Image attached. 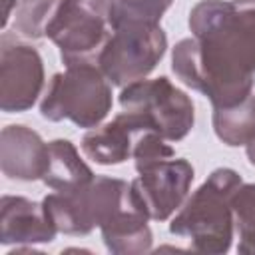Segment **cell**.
Returning <instances> with one entry per match:
<instances>
[{
    "instance_id": "obj_10",
    "label": "cell",
    "mask_w": 255,
    "mask_h": 255,
    "mask_svg": "<svg viewBox=\"0 0 255 255\" xmlns=\"http://www.w3.org/2000/svg\"><path fill=\"white\" fill-rule=\"evenodd\" d=\"M0 167L8 179H42L48 167V143L32 128L6 126L0 133Z\"/></svg>"
},
{
    "instance_id": "obj_8",
    "label": "cell",
    "mask_w": 255,
    "mask_h": 255,
    "mask_svg": "<svg viewBox=\"0 0 255 255\" xmlns=\"http://www.w3.org/2000/svg\"><path fill=\"white\" fill-rule=\"evenodd\" d=\"M44 88V62L40 52L22 42L16 32L0 38V108L6 114L30 110Z\"/></svg>"
},
{
    "instance_id": "obj_19",
    "label": "cell",
    "mask_w": 255,
    "mask_h": 255,
    "mask_svg": "<svg viewBox=\"0 0 255 255\" xmlns=\"http://www.w3.org/2000/svg\"><path fill=\"white\" fill-rule=\"evenodd\" d=\"M167 139H163L159 133L155 131H141L139 137L135 139L133 145V161H135V169H141L145 165H151L155 161L161 159H169L175 155L173 147L169 143H165Z\"/></svg>"
},
{
    "instance_id": "obj_13",
    "label": "cell",
    "mask_w": 255,
    "mask_h": 255,
    "mask_svg": "<svg viewBox=\"0 0 255 255\" xmlns=\"http://www.w3.org/2000/svg\"><path fill=\"white\" fill-rule=\"evenodd\" d=\"M149 217L143 207L137 203L133 191L129 201L108 221L100 227L102 239L108 251L116 255H139L151 249V229L147 225Z\"/></svg>"
},
{
    "instance_id": "obj_3",
    "label": "cell",
    "mask_w": 255,
    "mask_h": 255,
    "mask_svg": "<svg viewBox=\"0 0 255 255\" xmlns=\"http://www.w3.org/2000/svg\"><path fill=\"white\" fill-rule=\"evenodd\" d=\"M112 110V82L98 64H70L66 72L54 74L40 114L48 122L70 120L78 128H98Z\"/></svg>"
},
{
    "instance_id": "obj_21",
    "label": "cell",
    "mask_w": 255,
    "mask_h": 255,
    "mask_svg": "<svg viewBox=\"0 0 255 255\" xmlns=\"http://www.w3.org/2000/svg\"><path fill=\"white\" fill-rule=\"evenodd\" d=\"M4 2V18H2V26L8 24V16H10V6H16V0H2Z\"/></svg>"
},
{
    "instance_id": "obj_11",
    "label": "cell",
    "mask_w": 255,
    "mask_h": 255,
    "mask_svg": "<svg viewBox=\"0 0 255 255\" xmlns=\"http://www.w3.org/2000/svg\"><path fill=\"white\" fill-rule=\"evenodd\" d=\"M58 229L42 203L22 195H4L0 201V243L34 245L54 241Z\"/></svg>"
},
{
    "instance_id": "obj_5",
    "label": "cell",
    "mask_w": 255,
    "mask_h": 255,
    "mask_svg": "<svg viewBox=\"0 0 255 255\" xmlns=\"http://www.w3.org/2000/svg\"><path fill=\"white\" fill-rule=\"evenodd\" d=\"M131 197V183L120 177L96 175L88 185L72 193H50L42 205L58 229L66 235H88L108 223Z\"/></svg>"
},
{
    "instance_id": "obj_14",
    "label": "cell",
    "mask_w": 255,
    "mask_h": 255,
    "mask_svg": "<svg viewBox=\"0 0 255 255\" xmlns=\"http://www.w3.org/2000/svg\"><path fill=\"white\" fill-rule=\"evenodd\" d=\"M94 171L80 157L70 139H54L48 143V167L42 181L60 193H72L94 179Z\"/></svg>"
},
{
    "instance_id": "obj_1",
    "label": "cell",
    "mask_w": 255,
    "mask_h": 255,
    "mask_svg": "<svg viewBox=\"0 0 255 255\" xmlns=\"http://www.w3.org/2000/svg\"><path fill=\"white\" fill-rule=\"evenodd\" d=\"M187 24L193 36L173 46V74L213 108H231L253 94L255 6L201 0Z\"/></svg>"
},
{
    "instance_id": "obj_12",
    "label": "cell",
    "mask_w": 255,
    "mask_h": 255,
    "mask_svg": "<svg viewBox=\"0 0 255 255\" xmlns=\"http://www.w3.org/2000/svg\"><path fill=\"white\" fill-rule=\"evenodd\" d=\"M141 131L139 124L129 114L122 112L112 122L90 129L82 137V149L100 165H118L131 157L135 139Z\"/></svg>"
},
{
    "instance_id": "obj_18",
    "label": "cell",
    "mask_w": 255,
    "mask_h": 255,
    "mask_svg": "<svg viewBox=\"0 0 255 255\" xmlns=\"http://www.w3.org/2000/svg\"><path fill=\"white\" fill-rule=\"evenodd\" d=\"M173 0H116L114 2V26L116 24H159L165 10Z\"/></svg>"
},
{
    "instance_id": "obj_16",
    "label": "cell",
    "mask_w": 255,
    "mask_h": 255,
    "mask_svg": "<svg viewBox=\"0 0 255 255\" xmlns=\"http://www.w3.org/2000/svg\"><path fill=\"white\" fill-rule=\"evenodd\" d=\"M60 0H16L14 6V32L38 40L46 36V26L52 20Z\"/></svg>"
},
{
    "instance_id": "obj_6",
    "label": "cell",
    "mask_w": 255,
    "mask_h": 255,
    "mask_svg": "<svg viewBox=\"0 0 255 255\" xmlns=\"http://www.w3.org/2000/svg\"><path fill=\"white\" fill-rule=\"evenodd\" d=\"M120 106L143 131H155L167 141L183 139L195 122L191 98L165 76L137 80L122 88Z\"/></svg>"
},
{
    "instance_id": "obj_4",
    "label": "cell",
    "mask_w": 255,
    "mask_h": 255,
    "mask_svg": "<svg viewBox=\"0 0 255 255\" xmlns=\"http://www.w3.org/2000/svg\"><path fill=\"white\" fill-rule=\"evenodd\" d=\"M114 2L116 0H60L46 26V38L58 46L66 66L98 64V56L114 32Z\"/></svg>"
},
{
    "instance_id": "obj_2",
    "label": "cell",
    "mask_w": 255,
    "mask_h": 255,
    "mask_svg": "<svg viewBox=\"0 0 255 255\" xmlns=\"http://www.w3.org/2000/svg\"><path fill=\"white\" fill-rule=\"evenodd\" d=\"M243 183L235 169L219 167L183 201L169 223L173 235L189 239V247L197 253L221 255L233 243L235 215L233 193Z\"/></svg>"
},
{
    "instance_id": "obj_20",
    "label": "cell",
    "mask_w": 255,
    "mask_h": 255,
    "mask_svg": "<svg viewBox=\"0 0 255 255\" xmlns=\"http://www.w3.org/2000/svg\"><path fill=\"white\" fill-rule=\"evenodd\" d=\"M245 151H247V159L251 161V165H255V137L245 145Z\"/></svg>"
},
{
    "instance_id": "obj_22",
    "label": "cell",
    "mask_w": 255,
    "mask_h": 255,
    "mask_svg": "<svg viewBox=\"0 0 255 255\" xmlns=\"http://www.w3.org/2000/svg\"><path fill=\"white\" fill-rule=\"evenodd\" d=\"M235 4H241V6H255V0H233Z\"/></svg>"
},
{
    "instance_id": "obj_7",
    "label": "cell",
    "mask_w": 255,
    "mask_h": 255,
    "mask_svg": "<svg viewBox=\"0 0 255 255\" xmlns=\"http://www.w3.org/2000/svg\"><path fill=\"white\" fill-rule=\"evenodd\" d=\"M167 36L159 24H116L104 50L98 56V66L112 86H128L143 80L163 58Z\"/></svg>"
},
{
    "instance_id": "obj_9",
    "label": "cell",
    "mask_w": 255,
    "mask_h": 255,
    "mask_svg": "<svg viewBox=\"0 0 255 255\" xmlns=\"http://www.w3.org/2000/svg\"><path fill=\"white\" fill-rule=\"evenodd\" d=\"M131 191L149 219H169L187 199L193 183V165L183 157H169L137 169Z\"/></svg>"
},
{
    "instance_id": "obj_17",
    "label": "cell",
    "mask_w": 255,
    "mask_h": 255,
    "mask_svg": "<svg viewBox=\"0 0 255 255\" xmlns=\"http://www.w3.org/2000/svg\"><path fill=\"white\" fill-rule=\"evenodd\" d=\"M239 253L255 255V183H241L231 199Z\"/></svg>"
},
{
    "instance_id": "obj_15",
    "label": "cell",
    "mask_w": 255,
    "mask_h": 255,
    "mask_svg": "<svg viewBox=\"0 0 255 255\" xmlns=\"http://www.w3.org/2000/svg\"><path fill=\"white\" fill-rule=\"evenodd\" d=\"M211 122L215 135L225 145H247L255 137V96L249 94L231 108H213Z\"/></svg>"
}]
</instances>
